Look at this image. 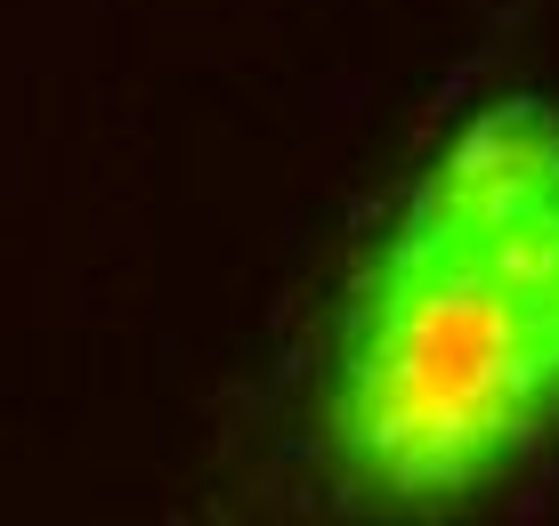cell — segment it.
I'll list each match as a JSON object with an SVG mask.
<instances>
[{"mask_svg":"<svg viewBox=\"0 0 559 526\" xmlns=\"http://www.w3.org/2000/svg\"><path fill=\"white\" fill-rule=\"evenodd\" d=\"M559 438V113L495 97L414 170L333 324L317 454L357 511H454Z\"/></svg>","mask_w":559,"mask_h":526,"instance_id":"cell-1","label":"cell"}]
</instances>
